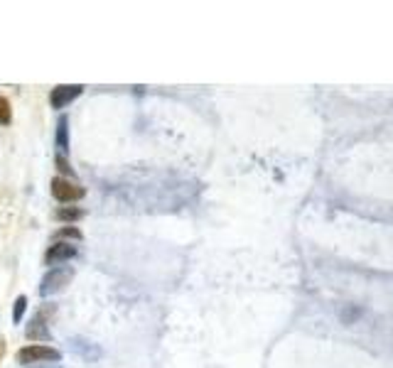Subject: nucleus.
I'll list each match as a JSON object with an SVG mask.
<instances>
[{
  "label": "nucleus",
  "instance_id": "obj_1",
  "mask_svg": "<svg viewBox=\"0 0 393 368\" xmlns=\"http://www.w3.org/2000/svg\"><path fill=\"white\" fill-rule=\"evenodd\" d=\"M61 351H57L54 346L45 344H28L18 351V364L30 366V364H59Z\"/></svg>",
  "mask_w": 393,
  "mask_h": 368
},
{
  "label": "nucleus",
  "instance_id": "obj_2",
  "mask_svg": "<svg viewBox=\"0 0 393 368\" xmlns=\"http://www.w3.org/2000/svg\"><path fill=\"white\" fill-rule=\"evenodd\" d=\"M71 278H74V271H71L69 266L52 268L47 275L42 278V283H40V295H42V297H52V295L61 292V290L71 283Z\"/></svg>",
  "mask_w": 393,
  "mask_h": 368
},
{
  "label": "nucleus",
  "instance_id": "obj_3",
  "mask_svg": "<svg viewBox=\"0 0 393 368\" xmlns=\"http://www.w3.org/2000/svg\"><path fill=\"white\" fill-rule=\"evenodd\" d=\"M49 191L52 196H54L57 201H61V204H71V201H79L84 199L86 189L81 184L71 182V179H64V177H54L49 182Z\"/></svg>",
  "mask_w": 393,
  "mask_h": 368
},
{
  "label": "nucleus",
  "instance_id": "obj_4",
  "mask_svg": "<svg viewBox=\"0 0 393 368\" xmlns=\"http://www.w3.org/2000/svg\"><path fill=\"white\" fill-rule=\"evenodd\" d=\"M49 314H54V307H52V304L42 307L33 317V322L28 324V331H25V336H28L30 341H47L49 339V326H47Z\"/></svg>",
  "mask_w": 393,
  "mask_h": 368
},
{
  "label": "nucleus",
  "instance_id": "obj_5",
  "mask_svg": "<svg viewBox=\"0 0 393 368\" xmlns=\"http://www.w3.org/2000/svg\"><path fill=\"white\" fill-rule=\"evenodd\" d=\"M81 93H84V86L81 84H59L52 89L49 103H52V108H64V106H69L74 98H79Z\"/></svg>",
  "mask_w": 393,
  "mask_h": 368
},
{
  "label": "nucleus",
  "instance_id": "obj_6",
  "mask_svg": "<svg viewBox=\"0 0 393 368\" xmlns=\"http://www.w3.org/2000/svg\"><path fill=\"white\" fill-rule=\"evenodd\" d=\"M76 253H79V248L71 246V243H54V246H49L47 253H45V263H47V266H59V263H66V261H71V258H76Z\"/></svg>",
  "mask_w": 393,
  "mask_h": 368
},
{
  "label": "nucleus",
  "instance_id": "obj_7",
  "mask_svg": "<svg viewBox=\"0 0 393 368\" xmlns=\"http://www.w3.org/2000/svg\"><path fill=\"white\" fill-rule=\"evenodd\" d=\"M69 121H66V116H61L59 121H57V148H59V155H66V150H69Z\"/></svg>",
  "mask_w": 393,
  "mask_h": 368
},
{
  "label": "nucleus",
  "instance_id": "obj_8",
  "mask_svg": "<svg viewBox=\"0 0 393 368\" xmlns=\"http://www.w3.org/2000/svg\"><path fill=\"white\" fill-rule=\"evenodd\" d=\"M81 216H84V211L81 209H76V206H61V209H57L54 211V219L57 221H79Z\"/></svg>",
  "mask_w": 393,
  "mask_h": 368
},
{
  "label": "nucleus",
  "instance_id": "obj_9",
  "mask_svg": "<svg viewBox=\"0 0 393 368\" xmlns=\"http://www.w3.org/2000/svg\"><path fill=\"white\" fill-rule=\"evenodd\" d=\"M10 121H13V108L8 98L0 96V126H10Z\"/></svg>",
  "mask_w": 393,
  "mask_h": 368
},
{
  "label": "nucleus",
  "instance_id": "obj_10",
  "mask_svg": "<svg viewBox=\"0 0 393 368\" xmlns=\"http://www.w3.org/2000/svg\"><path fill=\"white\" fill-rule=\"evenodd\" d=\"M25 309H28V297H25V295H20V297L15 299V304H13V322H20V319H23Z\"/></svg>",
  "mask_w": 393,
  "mask_h": 368
},
{
  "label": "nucleus",
  "instance_id": "obj_11",
  "mask_svg": "<svg viewBox=\"0 0 393 368\" xmlns=\"http://www.w3.org/2000/svg\"><path fill=\"white\" fill-rule=\"evenodd\" d=\"M54 238H74V241H81V231L74 229V226H64L54 233Z\"/></svg>",
  "mask_w": 393,
  "mask_h": 368
},
{
  "label": "nucleus",
  "instance_id": "obj_12",
  "mask_svg": "<svg viewBox=\"0 0 393 368\" xmlns=\"http://www.w3.org/2000/svg\"><path fill=\"white\" fill-rule=\"evenodd\" d=\"M57 167H59V172L69 174V177H74V170H71V165L64 160V155H57Z\"/></svg>",
  "mask_w": 393,
  "mask_h": 368
},
{
  "label": "nucleus",
  "instance_id": "obj_13",
  "mask_svg": "<svg viewBox=\"0 0 393 368\" xmlns=\"http://www.w3.org/2000/svg\"><path fill=\"white\" fill-rule=\"evenodd\" d=\"M3 354H5V339L0 336V361H3Z\"/></svg>",
  "mask_w": 393,
  "mask_h": 368
}]
</instances>
